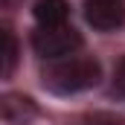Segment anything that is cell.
<instances>
[{"label":"cell","mask_w":125,"mask_h":125,"mask_svg":"<svg viewBox=\"0 0 125 125\" xmlns=\"http://www.w3.org/2000/svg\"><path fill=\"white\" fill-rule=\"evenodd\" d=\"M114 93L125 96V58L116 64V70H114Z\"/></svg>","instance_id":"cell-8"},{"label":"cell","mask_w":125,"mask_h":125,"mask_svg":"<svg viewBox=\"0 0 125 125\" xmlns=\"http://www.w3.org/2000/svg\"><path fill=\"white\" fill-rule=\"evenodd\" d=\"M84 21L99 32H111L116 26H122L125 3L122 0H87L84 3Z\"/></svg>","instance_id":"cell-3"},{"label":"cell","mask_w":125,"mask_h":125,"mask_svg":"<svg viewBox=\"0 0 125 125\" xmlns=\"http://www.w3.org/2000/svg\"><path fill=\"white\" fill-rule=\"evenodd\" d=\"M32 12H35L38 26H61L70 15V6L67 0H38Z\"/></svg>","instance_id":"cell-5"},{"label":"cell","mask_w":125,"mask_h":125,"mask_svg":"<svg viewBox=\"0 0 125 125\" xmlns=\"http://www.w3.org/2000/svg\"><path fill=\"white\" fill-rule=\"evenodd\" d=\"M6 3H12V0H6Z\"/></svg>","instance_id":"cell-9"},{"label":"cell","mask_w":125,"mask_h":125,"mask_svg":"<svg viewBox=\"0 0 125 125\" xmlns=\"http://www.w3.org/2000/svg\"><path fill=\"white\" fill-rule=\"evenodd\" d=\"M84 125H125V116H116V114H90V116H84Z\"/></svg>","instance_id":"cell-7"},{"label":"cell","mask_w":125,"mask_h":125,"mask_svg":"<svg viewBox=\"0 0 125 125\" xmlns=\"http://www.w3.org/2000/svg\"><path fill=\"white\" fill-rule=\"evenodd\" d=\"M15 61H18V41H15L12 29H3V79L12 76Z\"/></svg>","instance_id":"cell-6"},{"label":"cell","mask_w":125,"mask_h":125,"mask_svg":"<svg viewBox=\"0 0 125 125\" xmlns=\"http://www.w3.org/2000/svg\"><path fill=\"white\" fill-rule=\"evenodd\" d=\"M79 47H82V35L67 23H61V26H38L32 32V50L47 61L70 58Z\"/></svg>","instance_id":"cell-2"},{"label":"cell","mask_w":125,"mask_h":125,"mask_svg":"<svg viewBox=\"0 0 125 125\" xmlns=\"http://www.w3.org/2000/svg\"><path fill=\"white\" fill-rule=\"evenodd\" d=\"M0 114H3V122L6 125H29L38 116V108L29 96L21 93H6L0 102Z\"/></svg>","instance_id":"cell-4"},{"label":"cell","mask_w":125,"mask_h":125,"mask_svg":"<svg viewBox=\"0 0 125 125\" xmlns=\"http://www.w3.org/2000/svg\"><path fill=\"white\" fill-rule=\"evenodd\" d=\"M102 79V67L96 58L87 55H70V58H58L44 70V87L58 96L82 93L99 84Z\"/></svg>","instance_id":"cell-1"}]
</instances>
